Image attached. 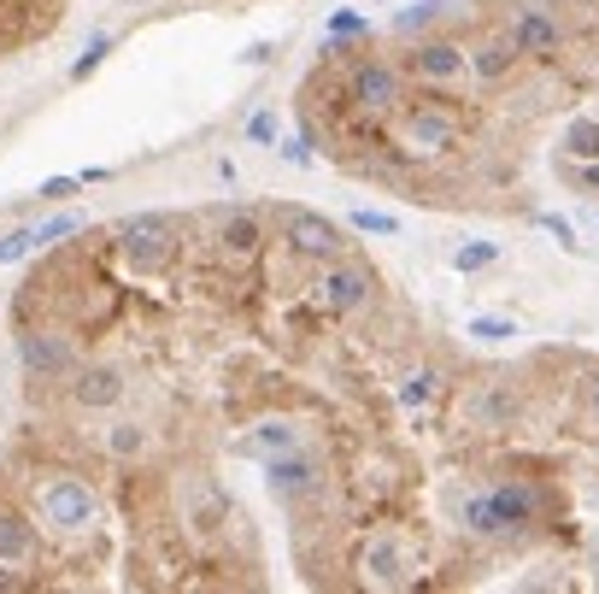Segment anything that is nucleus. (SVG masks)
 Masks as SVG:
<instances>
[{
  "label": "nucleus",
  "mask_w": 599,
  "mask_h": 594,
  "mask_svg": "<svg viewBox=\"0 0 599 594\" xmlns=\"http://www.w3.org/2000/svg\"><path fill=\"white\" fill-rule=\"evenodd\" d=\"M471 336H482V342H506V336H517V324H506V318H476Z\"/></svg>",
  "instance_id": "obj_7"
},
{
  "label": "nucleus",
  "mask_w": 599,
  "mask_h": 594,
  "mask_svg": "<svg viewBox=\"0 0 599 594\" xmlns=\"http://www.w3.org/2000/svg\"><path fill=\"white\" fill-rule=\"evenodd\" d=\"M353 230H364V236H394V230H400V219H394V212L359 207V212H353Z\"/></svg>",
  "instance_id": "obj_3"
},
{
  "label": "nucleus",
  "mask_w": 599,
  "mask_h": 594,
  "mask_svg": "<svg viewBox=\"0 0 599 594\" xmlns=\"http://www.w3.org/2000/svg\"><path fill=\"white\" fill-rule=\"evenodd\" d=\"M41 242H36V230H18V236H7L0 242V265H12V259H24V253H36Z\"/></svg>",
  "instance_id": "obj_5"
},
{
  "label": "nucleus",
  "mask_w": 599,
  "mask_h": 594,
  "mask_svg": "<svg viewBox=\"0 0 599 594\" xmlns=\"http://www.w3.org/2000/svg\"><path fill=\"white\" fill-rule=\"evenodd\" d=\"M247 129H253V141H276V112L271 107L253 112V124H247Z\"/></svg>",
  "instance_id": "obj_8"
},
{
  "label": "nucleus",
  "mask_w": 599,
  "mask_h": 594,
  "mask_svg": "<svg viewBox=\"0 0 599 594\" xmlns=\"http://www.w3.org/2000/svg\"><path fill=\"white\" fill-rule=\"evenodd\" d=\"M488 259H494V242H471V248L452 253V265H459V271H476V265H488Z\"/></svg>",
  "instance_id": "obj_6"
},
{
  "label": "nucleus",
  "mask_w": 599,
  "mask_h": 594,
  "mask_svg": "<svg viewBox=\"0 0 599 594\" xmlns=\"http://www.w3.org/2000/svg\"><path fill=\"white\" fill-rule=\"evenodd\" d=\"M183 242H188V219H177V212H136V219L112 230L107 248L118 253L129 277L148 283V277H165V265L183 253Z\"/></svg>",
  "instance_id": "obj_1"
},
{
  "label": "nucleus",
  "mask_w": 599,
  "mask_h": 594,
  "mask_svg": "<svg viewBox=\"0 0 599 594\" xmlns=\"http://www.w3.org/2000/svg\"><path fill=\"white\" fill-rule=\"evenodd\" d=\"M271 224L283 230V248H288V253H300V259H312V265H324V259L347 253V236L324 219V212H312V207L276 200V207H271Z\"/></svg>",
  "instance_id": "obj_2"
},
{
  "label": "nucleus",
  "mask_w": 599,
  "mask_h": 594,
  "mask_svg": "<svg viewBox=\"0 0 599 594\" xmlns=\"http://www.w3.org/2000/svg\"><path fill=\"white\" fill-rule=\"evenodd\" d=\"M77 230H83V219H77V212H65V219H48V224H36V242H41V248H53V242H60V236H77Z\"/></svg>",
  "instance_id": "obj_4"
}]
</instances>
